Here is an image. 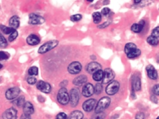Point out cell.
Returning <instances> with one entry per match:
<instances>
[{"label": "cell", "mask_w": 159, "mask_h": 119, "mask_svg": "<svg viewBox=\"0 0 159 119\" xmlns=\"http://www.w3.org/2000/svg\"><path fill=\"white\" fill-rule=\"evenodd\" d=\"M92 17L94 24H98L100 23L102 20V16L99 12H95L92 14Z\"/></svg>", "instance_id": "cell-27"}, {"label": "cell", "mask_w": 159, "mask_h": 119, "mask_svg": "<svg viewBox=\"0 0 159 119\" xmlns=\"http://www.w3.org/2000/svg\"><path fill=\"white\" fill-rule=\"evenodd\" d=\"M87 79V77L86 75H80L73 79V84L76 86H81L86 82Z\"/></svg>", "instance_id": "cell-17"}, {"label": "cell", "mask_w": 159, "mask_h": 119, "mask_svg": "<svg viewBox=\"0 0 159 119\" xmlns=\"http://www.w3.org/2000/svg\"><path fill=\"white\" fill-rule=\"evenodd\" d=\"M153 92L155 95L159 96V85H156L153 86Z\"/></svg>", "instance_id": "cell-38"}, {"label": "cell", "mask_w": 159, "mask_h": 119, "mask_svg": "<svg viewBox=\"0 0 159 119\" xmlns=\"http://www.w3.org/2000/svg\"><path fill=\"white\" fill-rule=\"evenodd\" d=\"M111 103V99L108 97H103L101 98L98 102L96 109L95 112L96 113H101L102 112L107 108L110 105Z\"/></svg>", "instance_id": "cell-2"}, {"label": "cell", "mask_w": 159, "mask_h": 119, "mask_svg": "<svg viewBox=\"0 0 159 119\" xmlns=\"http://www.w3.org/2000/svg\"><path fill=\"white\" fill-rule=\"evenodd\" d=\"M57 100L62 105H66L70 101V97L65 87H62L58 92Z\"/></svg>", "instance_id": "cell-4"}, {"label": "cell", "mask_w": 159, "mask_h": 119, "mask_svg": "<svg viewBox=\"0 0 159 119\" xmlns=\"http://www.w3.org/2000/svg\"><path fill=\"white\" fill-rule=\"evenodd\" d=\"M150 100L152 102L155 104H157L158 102V99L155 95H152L150 97Z\"/></svg>", "instance_id": "cell-41"}, {"label": "cell", "mask_w": 159, "mask_h": 119, "mask_svg": "<svg viewBox=\"0 0 159 119\" xmlns=\"http://www.w3.org/2000/svg\"><path fill=\"white\" fill-rule=\"evenodd\" d=\"M157 119H159V116L157 118Z\"/></svg>", "instance_id": "cell-46"}, {"label": "cell", "mask_w": 159, "mask_h": 119, "mask_svg": "<svg viewBox=\"0 0 159 119\" xmlns=\"http://www.w3.org/2000/svg\"><path fill=\"white\" fill-rule=\"evenodd\" d=\"M67 115L64 113H60L56 115V119H67Z\"/></svg>", "instance_id": "cell-37"}, {"label": "cell", "mask_w": 159, "mask_h": 119, "mask_svg": "<svg viewBox=\"0 0 159 119\" xmlns=\"http://www.w3.org/2000/svg\"><path fill=\"white\" fill-rule=\"evenodd\" d=\"M144 118H145V115L143 113H142V112H140L139 113H137L135 116L136 119H144Z\"/></svg>", "instance_id": "cell-39"}, {"label": "cell", "mask_w": 159, "mask_h": 119, "mask_svg": "<svg viewBox=\"0 0 159 119\" xmlns=\"http://www.w3.org/2000/svg\"><path fill=\"white\" fill-rule=\"evenodd\" d=\"M17 114L16 110L14 108H11L4 111L2 115V118L3 119H16Z\"/></svg>", "instance_id": "cell-11"}, {"label": "cell", "mask_w": 159, "mask_h": 119, "mask_svg": "<svg viewBox=\"0 0 159 119\" xmlns=\"http://www.w3.org/2000/svg\"><path fill=\"white\" fill-rule=\"evenodd\" d=\"M120 84L117 81H113L106 88V92L108 95L112 96L116 94L119 90Z\"/></svg>", "instance_id": "cell-5"}, {"label": "cell", "mask_w": 159, "mask_h": 119, "mask_svg": "<svg viewBox=\"0 0 159 119\" xmlns=\"http://www.w3.org/2000/svg\"><path fill=\"white\" fill-rule=\"evenodd\" d=\"M96 101L94 99H90L83 104V109L86 112H90L93 109Z\"/></svg>", "instance_id": "cell-14"}, {"label": "cell", "mask_w": 159, "mask_h": 119, "mask_svg": "<svg viewBox=\"0 0 159 119\" xmlns=\"http://www.w3.org/2000/svg\"><path fill=\"white\" fill-rule=\"evenodd\" d=\"M0 46L1 48H6V47L7 46V40L2 34H1L0 37Z\"/></svg>", "instance_id": "cell-32"}, {"label": "cell", "mask_w": 159, "mask_h": 119, "mask_svg": "<svg viewBox=\"0 0 159 119\" xmlns=\"http://www.w3.org/2000/svg\"><path fill=\"white\" fill-rule=\"evenodd\" d=\"M25 103H26L25 102V98L24 96H20L19 97L14 100L13 102V103L14 105H16L17 106V107H19V108L23 107Z\"/></svg>", "instance_id": "cell-25"}, {"label": "cell", "mask_w": 159, "mask_h": 119, "mask_svg": "<svg viewBox=\"0 0 159 119\" xmlns=\"http://www.w3.org/2000/svg\"><path fill=\"white\" fill-rule=\"evenodd\" d=\"M17 36H18V32L16 31V30H14L8 37V40L10 42H11L14 39H16Z\"/></svg>", "instance_id": "cell-31"}, {"label": "cell", "mask_w": 159, "mask_h": 119, "mask_svg": "<svg viewBox=\"0 0 159 119\" xmlns=\"http://www.w3.org/2000/svg\"><path fill=\"white\" fill-rule=\"evenodd\" d=\"M102 69V67L100 64L96 62H91L88 64L87 67V71L91 74H93L96 72Z\"/></svg>", "instance_id": "cell-15"}, {"label": "cell", "mask_w": 159, "mask_h": 119, "mask_svg": "<svg viewBox=\"0 0 159 119\" xmlns=\"http://www.w3.org/2000/svg\"><path fill=\"white\" fill-rule=\"evenodd\" d=\"M141 2L140 0H137V1H134L135 3V4H138V3H140V2Z\"/></svg>", "instance_id": "cell-44"}, {"label": "cell", "mask_w": 159, "mask_h": 119, "mask_svg": "<svg viewBox=\"0 0 159 119\" xmlns=\"http://www.w3.org/2000/svg\"><path fill=\"white\" fill-rule=\"evenodd\" d=\"M24 113L31 115L34 112V108L32 104L30 102H26L23 106Z\"/></svg>", "instance_id": "cell-21"}, {"label": "cell", "mask_w": 159, "mask_h": 119, "mask_svg": "<svg viewBox=\"0 0 159 119\" xmlns=\"http://www.w3.org/2000/svg\"><path fill=\"white\" fill-rule=\"evenodd\" d=\"M103 75H104V72L102 71V70H100L96 72V73H94L93 74L92 78L94 81L98 82L100 81L103 80Z\"/></svg>", "instance_id": "cell-24"}, {"label": "cell", "mask_w": 159, "mask_h": 119, "mask_svg": "<svg viewBox=\"0 0 159 119\" xmlns=\"http://www.w3.org/2000/svg\"><path fill=\"white\" fill-rule=\"evenodd\" d=\"M1 29L2 32L5 34H11L14 30H16V29L12 28L11 27H6L5 26L2 25H1Z\"/></svg>", "instance_id": "cell-28"}, {"label": "cell", "mask_w": 159, "mask_h": 119, "mask_svg": "<svg viewBox=\"0 0 159 119\" xmlns=\"http://www.w3.org/2000/svg\"><path fill=\"white\" fill-rule=\"evenodd\" d=\"M70 101L72 107H76L80 99V90L77 88H73L70 91Z\"/></svg>", "instance_id": "cell-6"}, {"label": "cell", "mask_w": 159, "mask_h": 119, "mask_svg": "<svg viewBox=\"0 0 159 119\" xmlns=\"http://www.w3.org/2000/svg\"><path fill=\"white\" fill-rule=\"evenodd\" d=\"M94 93V87L93 85L90 83L84 85L83 87L82 95L85 97H89Z\"/></svg>", "instance_id": "cell-13"}, {"label": "cell", "mask_w": 159, "mask_h": 119, "mask_svg": "<svg viewBox=\"0 0 159 119\" xmlns=\"http://www.w3.org/2000/svg\"><path fill=\"white\" fill-rule=\"evenodd\" d=\"M82 16L80 14H74L71 16V20L72 22H78L80 21L81 19H82Z\"/></svg>", "instance_id": "cell-33"}, {"label": "cell", "mask_w": 159, "mask_h": 119, "mask_svg": "<svg viewBox=\"0 0 159 119\" xmlns=\"http://www.w3.org/2000/svg\"><path fill=\"white\" fill-rule=\"evenodd\" d=\"M83 117L84 115L82 111L75 110L71 112L68 119H83Z\"/></svg>", "instance_id": "cell-23"}, {"label": "cell", "mask_w": 159, "mask_h": 119, "mask_svg": "<svg viewBox=\"0 0 159 119\" xmlns=\"http://www.w3.org/2000/svg\"><path fill=\"white\" fill-rule=\"evenodd\" d=\"M36 87L39 90L46 94L50 93L52 90V87L50 84L43 81H39L37 84Z\"/></svg>", "instance_id": "cell-12"}, {"label": "cell", "mask_w": 159, "mask_h": 119, "mask_svg": "<svg viewBox=\"0 0 159 119\" xmlns=\"http://www.w3.org/2000/svg\"><path fill=\"white\" fill-rule=\"evenodd\" d=\"M151 35L155 37L156 38L159 37V26L155 27V28L153 29L151 32Z\"/></svg>", "instance_id": "cell-35"}, {"label": "cell", "mask_w": 159, "mask_h": 119, "mask_svg": "<svg viewBox=\"0 0 159 119\" xmlns=\"http://www.w3.org/2000/svg\"><path fill=\"white\" fill-rule=\"evenodd\" d=\"M103 90V86L101 83L96 84L94 87V93L96 95H99L102 92Z\"/></svg>", "instance_id": "cell-30"}, {"label": "cell", "mask_w": 159, "mask_h": 119, "mask_svg": "<svg viewBox=\"0 0 159 119\" xmlns=\"http://www.w3.org/2000/svg\"><path fill=\"white\" fill-rule=\"evenodd\" d=\"M59 44V42L57 40H52L48 41V42L44 43L42 46L40 47L38 50V52L39 54H44L46 52L50 51V50L53 49L57 46Z\"/></svg>", "instance_id": "cell-3"}, {"label": "cell", "mask_w": 159, "mask_h": 119, "mask_svg": "<svg viewBox=\"0 0 159 119\" xmlns=\"http://www.w3.org/2000/svg\"><path fill=\"white\" fill-rule=\"evenodd\" d=\"M27 44L31 45V46H35L39 44L40 42V39L37 35L35 34L30 35L27 37Z\"/></svg>", "instance_id": "cell-18"}, {"label": "cell", "mask_w": 159, "mask_h": 119, "mask_svg": "<svg viewBox=\"0 0 159 119\" xmlns=\"http://www.w3.org/2000/svg\"><path fill=\"white\" fill-rule=\"evenodd\" d=\"M21 92L19 87H14L8 89L6 91L5 96L8 100H13L19 96Z\"/></svg>", "instance_id": "cell-10"}, {"label": "cell", "mask_w": 159, "mask_h": 119, "mask_svg": "<svg viewBox=\"0 0 159 119\" xmlns=\"http://www.w3.org/2000/svg\"><path fill=\"white\" fill-rule=\"evenodd\" d=\"M125 52L128 58L137 57L141 54V51L137 48L136 44L133 42H128L125 47Z\"/></svg>", "instance_id": "cell-1"}, {"label": "cell", "mask_w": 159, "mask_h": 119, "mask_svg": "<svg viewBox=\"0 0 159 119\" xmlns=\"http://www.w3.org/2000/svg\"><path fill=\"white\" fill-rule=\"evenodd\" d=\"M115 73L110 68H106L104 71V75L102 83L107 84L111 82L115 77Z\"/></svg>", "instance_id": "cell-9"}, {"label": "cell", "mask_w": 159, "mask_h": 119, "mask_svg": "<svg viewBox=\"0 0 159 119\" xmlns=\"http://www.w3.org/2000/svg\"><path fill=\"white\" fill-rule=\"evenodd\" d=\"M20 119H31V115H26V114L24 113L23 114L21 115V117H20Z\"/></svg>", "instance_id": "cell-43"}, {"label": "cell", "mask_w": 159, "mask_h": 119, "mask_svg": "<svg viewBox=\"0 0 159 119\" xmlns=\"http://www.w3.org/2000/svg\"><path fill=\"white\" fill-rule=\"evenodd\" d=\"M146 40H147V42L149 44H150L151 46H157L159 44V40H158V38H156L155 37L152 36L151 35L150 37H148Z\"/></svg>", "instance_id": "cell-26"}, {"label": "cell", "mask_w": 159, "mask_h": 119, "mask_svg": "<svg viewBox=\"0 0 159 119\" xmlns=\"http://www.w3.org/2000/svg\"><path fill=\"white\" fill-rule=\"evenodd\" d=\"M103 119V118L101 117H100V116H98V117L96 118V119Z\"/></svg>", "instance_id": "cell-45"}, {"label": "cell", "mask_w": 159, "mask_h": 119, "mask_svg": "<svg viewBox=\"0 0 159 119\" xmlns=\"http://www.w3.org/2000/svg\"><path fill=\"white\" fill-rule=\"evenodd\" d=\"M148 77L152 80H156L158 78V72L155 67L151 65H148L146 67Z\"/></svg>", "instance_id": "cell-16"}, {"label": "cell", "mask_w": 159, "mask_h": 119, "mask_svg": "<svg viewBox=\"0 0 159 119\" xmlns=\"http://www.w3.org/2000/svg\"><path fill=\"white\" fill-rule=\"evenodd\" d=\"M145 25V22L143 20H141L138 24L135 23L132 26L131 30L133 32L138 33L142 31Z\"/></svg>", "instance_id": "cell-20"}, {"label": "cell", "mask_w": 159, "mask_h": 119, "mask_svg": "<svg viewBox=\"0 0 159 119\" xmlns=\"http://www.w3.org/2000/svg\"><path fill=\"white\" fill-rule=\"evenodd\" d=\"M10 55L7 52L1 51L0 52V57L1 60H8L9 58Z\"/></svg>", "instance_id": "cell-34"}, {"label": "cell", "mask_w": 159, "mask_h": 119, "mask_svg": "<svg viewBox=\"0 0 159 119\" xmlns=\"http://www.w3.org/2000/svg\"><path fill=\"white\" fill-rule=\"evenodd\" d=\"M110 12V9L109 8H108V7H105V8H103L101 11L102 14L104 15V16H107L108 14H109V12Z\"/></svg>", "instance_id": "cell-40"}, {"label": "cell", "mask_w": 159, "mask_h": 119, "mask_svg": "<svg viewBox=\"0 0 159 119\" xmlns=\"http://www.w3.org/2000/svg\"><path fill=\"white\" fill-rule=\"evenodd\" d=\"M132 87L134 88L136 91H139L141 88V79L139 77L134 78L132 82Z\"/></svg>", "instance_id": "cell-22"}, {"label": "cell", "mask_w": 159, "mask_h": 119, "mask_svg": "<svg viewBox=\"0 0 159 119\" xmlns=\"http://www.w3.org/2000/svg\"><path fill=\"white\" fill-rule=\"evenodd\" d=\"M45 22L43 17L41 16H39L35 14H29V22L28 23L31 25H40L44 23Z\"/></svg>", "instance_id": "cell-7"}, {"label": "cell", "mask_w": 159, "mask_h": 119, "mask_svg": "<svg viewBox=\"0 0 159 119\" xmlns=\"http://www.w3.org/2000/svg\"><path fill=\"white\" fill-rule=\"evenodd\" d=\"M28 73L30 76H36L39 73V69L36 67L33 66L29 69Z\"/></svg>", "instance_id": "cell-29"}, {"label": "cell", "mask_w": 159, "mask_h": 119, "mask_svg": "<svg viewBox=\"0 0 159 119\" xmlns=\"http://www.w3.org/2000/svg\"><path fill=\"white\" fill-rule=\"evenodd\" d=\"M27 82L30 85H34L36 83L37 79H36V78L34 77H29L27 79Z\"/></svg>", "instance_id": "cell-36"}, {"label": "cell", "mask_w": 159, "mask_h": 119, "mask_svg": "<svg viewBox=\"0 0 159 119\" xmlns=\"http://www.w3.org/2000/svg\"><path fill=\"white\" fill-rule=\"evenodd\" d=\"M110 23H109V22H105V23H103V24H102V25H100L99 26H98V27L99 28H101V29H102V28H105L106 27H107L109 25Z\"/></svg>", "instance_id": "cell-42"}, {"label": "cell", "mask_w": 159, "mask_h": 119, "mask_svg": "<svg viewBox=\"0 0 159 119\" xmlns=\"http://www.w3.org/2000/svg\"><path fill=\"white\" fill-rule=\"evenodd\" d=\"M82 69V66L79 62H74L69 64L67 67V70L70 74L75 75L79 74L81 71Z\"/></svg>", "instance_id": "cell-8"}, {"label": "cell", "mask_w": 159, "mask_h": 119, "mask_svg": "<svg viewBox=\"0 0 159 119\" xmlns=\"http://www.w3.org/2000/svg\"><path fill=\"white\" fill-rule=\"evenodd\" d=\"M9 26L10 27L14 29H17L19 27L20 21H19V17L17 16H14L11 17L9 22Z\"/></svg>", "instance_id": "cell-19"}]
</instances>
